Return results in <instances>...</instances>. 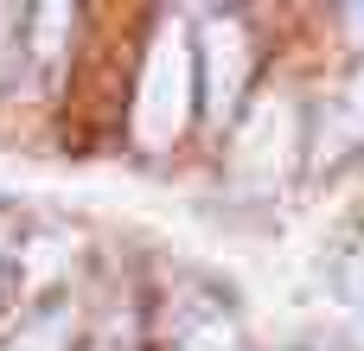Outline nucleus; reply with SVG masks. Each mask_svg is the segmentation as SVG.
Here are the masks:
<instances>
[{
	"label": "nucleus",
	"mask_w": 364,
	"mask_h": 351,
	"mask_svg": "<svg viewBox=\"0 0 364 351\" xmlns=\"http://www.w3.org/2000/svg\"><path fill=\"white\" fill-rule=\"evenodd\" d=\"M186 102H192V51L179 32H166V38H154L141 90H134V134L147 147H166L186 128Z\"/></svg>",
	"instance_id": "obj_1"
},
{
	"label": "nucleus",
	"mask_w": 364,
	"mask_h": 351,
	"mask_svg": "<svg viewBox=\"0 0 364 351\" xmlns=\"http://www.w3.org/2000/svg\"><path fill=\"white\" fill-rule=\"evenodd\" d=\"M288 134H294V115L282 102H256L230 147V179H243L250 192H269L288 173Z\"/></svg>",
	"instance_id": "obj_2"
},
{
	"label": "nucleus",
	"mask_w": 364,
	"mask_h": 351,
	"mask_svg": "<svg viewBox=\"0 0 364 351\" xmlns=\"http://www.w3.org/2000/svg\"><path fill=\"white\" fill-rule=\"evenodd\" d=\"M243 70H250L243 26H230V19H211V26H205V109H211L218 122H230V109H237V90H243Z\"/></svg>",
	"instance_id": "obj_3"
},
{
	"label": "nucleus",
	"mask_w": 364,
	"mask_h": 351,
	"mask_svg": "<svg viewBox=\"0 0 364 351\" xmlns=\"http://www.w3.org/2000/svg\"><path fill=\"white\" fill-rule=\"evenodd\" d=\"M173 345H179V351H237V320H230L218 301H205V294H186V301H179Z\"/></svg>",
	"instance_id": "obj_4"
},
{
	"label": "nucleus",
	"mask_w": 364,
	"mask_h": 351,
	"mask_svg": "<svg viewBox=\"0 0 364 351\" xmlns=\"http://www.w3.org/2000/svg\"><path fill=\"white\" fill-rule=\"evenodd\" d=\"M364 141V77L346 83V96L326 109V128H320V160H333V153H352Z\"/></svg>",
	"instance_id": "obj_5"
},
{
	"label": "nucleus",
	"mask_w": 364,
	"mask_h": 351,
	"mask_svg": "<svg viewBox=\"0 0 364 351\" xmlns=\"http://www.w3.org/2000/svg\"><path fill=\"white\" fill-rule=\"evenodd\" d=\"M339 307H346L352 339L364 345V249H352V256L339 262Z\"/></svg>",
	"instance_id": "obj_6"
},
{
	"label": "nucleus",
	"mask_w": 364,
	"mask_h": 351,
	"mask_svg": "<svg viewBox=\"0 0 364 351\" xmlns=\"http://www.w3.org/2000/svg\"><path fill=\"white\" fill-rule=\"evenodd\" d=\"M6 351H64V313H51L45 326H32V333H19Z\"/></svg>",
	"instance_id": "obj_7"
},
{
	"label": "nucleus",
	"mask_w": 364,
	"mask_h": 351,
	"mask_svg": "<svg viewBox=\"0 0 364 351\" xmlns=\"http://www.w3.org/2000/svg\"><path fill=\"white\" fill-rule=\"evenodd\" d=\"M346 26H352V38L364 45V6H346Z\"/></svg>",
	"instance_id": "obj_8"
}]
</instances>
